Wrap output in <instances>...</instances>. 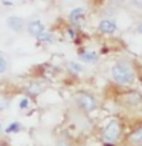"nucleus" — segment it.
I'll list each match as a JSON object with an SVG mask.
<instances>
[{"label": "nucleus", "mask_w": 142, "mask_h": 146, "mask_svg": "<svg viewBox=\"0 0 142 146\" xmlns=\"http://www.w3.org/2000/svg\"><path fill=\"white\" fill-rule=\"evenodd\" d=\"M112 79L119 85H130L135 81V72L127 62H116L110 70Z\"/></svg>", "instance_id": "f257e3e1"}, {"label": "nucleus", "mask_w": 142, "mask_h": 146, "mask_svg": "<svg viewBox=\"0 0 142 146\" xmlns=\"http://www.w3.org/2000/svg\"><path fill=\"white\" fill-rule=\"evenodd\" d=\"M119 134H121V125L116 120H110L102 129V139L105 141H110V143L116 141Z\"/></svg>", "instance_id": "f03ea898"}, {"label": "nucleus", "mask_w": 142, "mask_h": 146, "mask_svg": "<svg viewBox=\"0 0 142 146\" xmlns=\"http://www.w3.org/2000/svg\"><path fill=\"white\" fill-rule=\"evenodd\" d=\"M75 102H76L78 107H80L81 110H84V111H92V110L96 108V100H95L93 96L89 94V93H80V94H76Z\"/></svg>", "instance_id": "7ed1b4c3"}, {"label": "nucleus", "mask_w": 142, "mask_h": 146, "mask_svg": "<svg viewBox=\"0 0 142 146\" xmlns=\"http://www.w3.org/2000/svg\"><path fill=\"white\" fill-rule=\"evenodd\" d=\"M98 29H99V32H102V34H115L118 29V26H116V23L112 21V20H102V21H99Z\"/></svg>", "instance_id": "20e7f679"}, {"label": "nucleus", "mask_w": 142, "mask_h": 146, "mask_svg": "<svg viewBox=\"0 0 142 146\" xmlns=\"http://www.w3.org/2000/svg\"><path fill=\"white\" fill-rule=\"evenodd\" d=\"M27 31H29V34L31 35H34V36H38L43 34V32H46L44 31V26H43V23L41 21H38V20H35V21H31L29 25H27Z\"/></svg>", "instance_id": "39448f33"}, {"label": "nucleus", "mask_w": 142, "mask_h": 146, "mask_svg": "<svg viewBox=\"0 0 142 146\" xmlns=\"http://www.w3.org/2000/svg\"><path fill=\"white\" fill-rule=\"evenodd\" d=\"M8 26L11 27L12 31L20 32V31H23V27H25V21H23L20 17H9L8 18Z\"/></svg>", "instance_id": "423d86ee"}, {"label": "nucleus", "mask_w": 142, "mask_h": 146, "mask_svg": "<svg viewBox=\"0 0 142 146\" xmlns=\"http://www.w3.org/2000/svg\"><path fill=\"white\" fill-rule=\"evenodd\" d=\"M128 140H130V143L136 145V146H137V145H142V126L136 128V129L130 134Z\"/></svg>", "instance_id": "0eeeda50"}, {"label": "nucleus", "mask_w": 142, "mask_h": 146, "mask_svg": "<svg viewBox=\"0 0 142 146\" xmlns=\"http://www.w3.org/2000/svg\"><path fill=\"white\" fill-rule=\"evenodd\" d=\"M82 15H84V8H75L70 11V15H69V18H70L72 23H78L82 18Z\"/></svg>", "instance_id": "6e6552de"}, {"label": "nucleus", "mask_w": 142, "mask_h": 146, "mask_svg": "<svg viewBox=\"0 0 142 146\" xmlns=\"http://www.w3.org/2000/svg\"><path fill=\"white\" fill-rule=\"evenodd\" d=\"M80 58H81V61H84V62H96L98 61V55L95 52H81Z\"/></svg>", "instance_id": "1a4fd4ad"}, {"label": "nucleus", "mask_w": 142, "mask_h": 146, "mask_svg": "<svg viewBox=\"0 0 142 146\" xmlns=\"http://www.w3.org/2000/svg\"><path fill=\"white\" fill-rule=\"evenodd\" d=\"M20 129H21V125H20V123H18V122H12L11 125L6 128V132H8V134H11V132H18Z\"/></svg>", "instance_id": "9d476101"}, {"label": "nucleus", "mask_w": 142, "mask_h": 146, "mask_svg": "<svg viewBox=\"0 0 142 146\" xmlns=\"http://www.w3.org/2000/svg\"><path fill=\"white\" fill-rule=\"evenodd\" d=\"M38 40L43 41V43H52L54 36H52V34H49V32H43V34L38 36Z\"/></svg>", "instance_id": "9b49d317"}, {"label": "nucleus", "mask_w": 142, "mask_h": 146, "mask_svg": "<svg viewBox=\"0 0 142 146\" xmlns=\"http://www.w3.org/2000/svg\"><path fill=\"white\" fill-rule=\"evenodd\" d=\"M40 91H41V88H40L38 84H32V85H29V88H27V93L32 94V96H37Z\"/></svg>", "instance_id": "f8f14e48"}, {"label": "nucleus", "mask_w": 142, "mask_h": 146, "mask_svg": "<svg viewBox=\"0 0 142 146\" xmlns=\"http://www.w3.org/2000/svg\"><path fill=\"white\" fill-rule=\"evenodd\" d=\"M69 68H70L73 73H80L82 70V67L80 66V64H76V62H69Z\"/></svg>", "instance_id": "ddd939ff"}, {"label": "nucleus", "mask_w": 142, "mask_h": 146, "mask_svg": "<svg viewBox=\"0 0 142 146\" xmlns=\"http://www.w3.org/2000/svg\"><path fill=\"white\" fill-rule=\"evenodd\" d=\"M6 68H8L6 59H5L3 56H0V73H5V72H6Z\"/></svg>", "instance_id": "4468645a"}, {"label": "nucleus", "mask_w": 142, "mask_h": 146, "mask_svg": "<svg viewBox=\"0 0 142 146\" xmlns=\"http://www.w3.org/2000/svg\"><path fill=\"white\" fill-rule=\"evenodd\" d=\"M27 105H29V99L27 98H23L20 102H18V107L20 108H27Z\"/></svg>", "instance_id": "2eb2a0df"}, {"label": "nucleus", "mask_w": 142, "mask_h": 146, "mask_svg": "<svg viewBox=\"0 0 142 146\" xmlns=\"http://www.w3.org/2000/svg\"><path fill=\"white\" fill-rule=\"evenodd\" d=\"M136 31L139 32V34H142V23H139V25L136 26Z\"/></svg>", "instance_id": "dca6fc26"}, {"label": "nucleus", "mask_w": 142, "mask_h": 146, "mask_svg": "<svg viewBox=\"0 0 142 146\" xmlns=\"http://www.w3.org/2000/svg\"><path fill=\"white\" fill-rule=\"evenodd\" d=\"M3 5H6V6H11V5H12V2H2Z\"/></svg>", "instance_id": "f3484780"}, {"label": "nucleus", "mask_w": 142, "mask_h": 146, "mask_svg": "<svg viewBox=\"0 0 142 146\" xmlns=\"http://www.w3.org/2000/svg\"><path fill=\"white\" fill-rule=\"evenodd\" d=\"M58 146H70V145H67V143H63V141H61V143H58Z\"/></svg>", "instance_id": "a211bd4d"}, {"label": "nucleus", "mask_w": 142, "mask_h": 146, "mask_svg": "<svg viewBox=\"0 0 142 146\" xmlns=\"http://www.w3.org/2000/svg\"><path fill=\"white\" fill-rule=\"evenodd\" d=\"M0 128H2V126H0Z\"/></svg>", "instance_id": "6ab92c4d"}]
</instances>
